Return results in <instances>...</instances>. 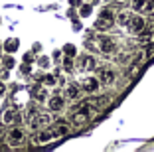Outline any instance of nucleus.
<instances>
[{
	"mask_svg": "<svg viewBox=\"0 0 154 152\" xmlns=\"http://www.w3.org/2000/svg\"><path fill=\"white\" fill-rule=\"evenodd\" d=\"M24 123V115L18 111L16 105H10L8 109L2 111V125L4 126H14V125H20Z\"/></svg>",
	"mask_w": 154,
	"mask_h": 152,
	"instance_id": "obj_1",
	"label": "nucleus"
},
{
	"mask_svg": "<svg viewBox=\"0 0 154 152\" xmlns=\"http://www.w3.org/2000/svg\"><path fill=\"white\" fill-rule=\"evenodd\" d=\"M24 138H26V132H24V129H20V126H12V129L8 130V138H6V142H8V146L18 148L20 144L24 142Z\"/></svg>",
	"mask_w": 154,
	"mask_h": 152,
	"instance_id": "obj_2",
	"label": "nucleus"
},
{
	"mask_svg": "<svg viewBox=\"0 0 154 152\" xmlns=\"http://www.w3.org/2000/svg\"><path fill=\"white\" fill-rule=\"evenodd\" d=\"M146 20L142 18V16H138V14H134V16H132L131 18V22H128V26H127V30L131 32L132 36H140L142 32L146 30Z\"/></svg>",
	"mask_w": 154,
	"mask_h": 152,
	"instance_id": "obj_3",
	"label": "nucleus"
},
{
	"mask_svg": "<svg viewBox=\"0 0 154 152\" xmlns=\"http://www.w3.org/2000/svg\"><path fill=\"white\" fill-rule=\"evenodd\" d=\"M99 51L101 54H107V55H113V54H117V42L113 40V38H109V36H101L99 38Z\"/></svg>",
	"mask_w": 154,
	"mask_h": 152,
	"instance_id": "obj_4",
	"label": "nucleus"
},
{
	"mask_svg": "<svg viewBox=\"0 0 154 152\" xmlns=\"http://www.w3.org/2000/svg\"><path fill=\"white\" fill-rule=\"evenodd\" d=\"M79 85H81V89L85 91V93H97L103 83H101L99 77H91L89 75V77H83V81L79 83Z\"/></svg>",
	"mask_w": 154,
	"mask_h": 152,
	"instance_id": "obj_5",
	"label": "nucleus"
},
{
	"mask_svg": "<svg viewBox=\"0 0 154 152\" xmlns=\"http://www.w3.org/2000/svg\"><path fill=\"white\" fill-rule=\"evenodd\" d=\"M77 67H79L81 71H93V69H97V59L89 54L79 55V57H77Z\"/></svg>",
	"mask_w": 154,
	"mask_h": 152,
	"instance_id": "obj_6",
	"label": "nucleus"
},
{
	"mask_svg": "<svg viewBox=\"0 0 154 152\" xmlns=\"http://www.w3.org/2000/svg\"><path fill=\"white\" fill-rule=\"evenodd\" d=\"M97 77L101 79L103 85H113L115 79H117V73H115V69H111V67H99V69H97Z\"/></svg>",
	"mask_w": 154,
	"mask_h": 152,
	"instance_id": "obj_7",
	"label": "nucleus"
},
{
	"mask_svg": "<svg viewBox=\"0 0 154 152\" xmlns=\"http://www.w3.org/2000/svg\"><path fill=\"white\" fill-rule=\"evenodd\" d=\"M32 97L36 99L38 103H48V99H50V93H48V89H45V85L42 83V81H38L36 85L32 87Z\"/></svg>",
	"mask_w": 154,
	"mask_h": 152,
	"instance_id": "obj_8",
	"label": "nucleus"
},
{
	"mask_svg": "<svg viewBox=\"0 0 154 152\" xmlns=\"http://www.w3.org/2000/svg\"><path fill=\"white\" fill-rule=\"evenodd\" d=\"M48 109H50L51 113H59L61 109L65 107V97L63 95H54V97H50L48 99Z\"/></svg>",
	"mask_w": 154,
	"mask_h": 152,
	"instance_id": "obj_9",
	"label": "nucleus"
},
{
	"mask_svg": "<svg viewBox=\"0 0 154 152\" xmlns=\"http://www.w3.org/2000/svg\"><path fill=\"white\" fill-rule=\"evenodd\" d=\"M57 138V132L55 130H48V129H40V132H38V140H40V144H48L51 142V140Z\"/></svg>",
	"mask_w": 154,
	"mask_h": 152,
	"instance_id": "obj_10",
	"label": "nucleus"
},
{
	"mask_svg": "<svg viewBox=\"0 0 154 152\" xmlns=\"http://www.w3.org/2000/svg\"><path fill=\"white\" fill-rule=\"evenodd\" d=\"M81 85H77V83H69L67 87H65V97L67 99H73V101H75V99H79L81 97Z\"/></svg>",
	"mask_w": 154,
	"mask_h": 152,
	"instance_id": "obj_11",
	"label": "nucleus"
},
{
	"mask_svg": "<svg viewBox=\"0 0 154 152\" xmlns=\"http://www.w3.org/2000/svg\"><path fill=\"white\" fill-rule=\"evenodd\" d=\"M115 26V20H109V18H97V22H95V30L97 32H109L111 28Z\"/></svg>",
	"mask_w": 154,
	"mask_h": 152,
	"instance_id": "obj_12",
	"label": "nucleus"
},
{
	"mask_svg": "<svg viewBox=\"0 0 154 152\" xmlns=\"http://www.w3.org/2000/svg\"><path fill=\"white\" fill-rule=\"evenodd\" d=\"M131 18H132V14L128 12V10H121V12L117 14L115 22H117L121 28H127V26H128V22H131Z\"/></svg>",
	"mask_w": 154,
	"mask_h": 152,
	"instance_id": "obj_13",
	"label": "nucleus"
},
{
	"mask_svg": "<svg viewBox=\"0 0 154 152\" xmlns=\"http://www.w3.org/2000/svg\"><path fill=\"white\" fill-rule=\"evenodd\" d=\"M87 119H89V113H85V111H81V109H79V113H75V115H73V125L75 126H81V125H85V121Z\"/></svg>",
	"mask_w": 154,
	"mask_h": 152,
	"instance_id": "obj_14",
	"label": "nucleus"
},
{
	"mask_svg": "<svg viewBox=\"0 0 154 152\" xmlns=\"http://www.w3.org/2000/svg\"><path fill=\"white\" fill-rule=\"evenodd\" d=\"M22 115H24V121H26V123L32 121V119H36V116H38V105H28L26 111H24Z\"/></svg>",
	"mask_w": 154,
	"mask_h": 152,
	"instance_id": "obj_15",
	"label": "nucleus"
},
{
	"mask_svg": "<svg viewBox=\"0 0 154 152\" xmlns=\"http://www.w3.org/2000/svg\"><path fill=\"white\" fill-rule=\"evenodd\" d=\"M18 48H20V42L16 40V38H10V40L4 42V51L6 54H14Z\"/></svg>",
	"mask_w": 154,
	"mask_h": 152,
	"instance_id": "obj_16",
	"label": "nucleus"
},
{
	"mask_svg": "<svg viewBox=\"0 0 154 152\" xmlns=\"http://www.w3.org/2000/svg\"><path fill=\"white\" fill-rule=\"evenodd\" d=\"M42 83H44L45 87H55L57 85V75H54V73H45V75H42Z\"/></svg>",
	"mask_w": 154,
	"mask_h": 152,
	"instance_id": "obj_17",
	"label": "nucleus"
},
{
	"mask_svg": "<svg viewBox=\"0 0 154 152\" xmlns=\"http://www.w3.org/2000/svg\"><path fill=\"white\" fill-rule=\"evenodd\" d=\"M91 14H93V2H85V4L79 6V16L81 18H89Z\"/></svg>",
	"mask_w": 154,
	"mask_h": 152,
	"instance_id": "obj_18",
	"label": "nucleus"
},
{
	"mask_svg": "<svg viewBox=\"0 0 154 152\" xmlns=\"http://www.w3.org/2000/svg\"><path fill=\"white\" fill-rule=\"evenodd\" d=\"M146 4H148V0H131V6L134 12H144Z\"/></svg>",
	"mask_w": 154,
	"mask_h": 152,
	"instance_id": "obj_19",
	"label": "nucleus"
},
{
	"mask_svg": "<svg viewBox=\"0 0 154 152\" xmlns=\"http://www.w3.org/2000/svg\"><path fill=\"white\" fill-rule=\"evenodd\" d=\"M73 59H75V57H71V55H65V57H63V69L67 73H71L73 67H75V61H73Z\"/></svg>",
	"mask_w": 154,
	"mask_h": 152,
	"instance_id": "obj_20",
	"label": "nucleus"
},
{
	"mask_svg": "<svg viewBox=\"0 0 154 152\" xmlns=\"http://www.w3.org/2000/svg\"><path fill=\"white\" fill-rule=\"evenodd\" d=\"M16 65V59L12 57V55H2V67H6V69H12V67Z\"/></svg>",
	"mask_w": 154,
	"mask_h": 152,
	"instance_id": "obj_21",
	"label": "nucleus"
},
{
	"mask_svg": "<svg viewBox=\"0 0 154 152\" xmlns=\"http://www.w3.org/2000/svg\"><path fill=\"white\" fill-rule=\"evenodd\" d=\"M99 16H101V18H109V20H115V18H117V16H115V12L111 8H103L99 12Z\"/></svg>",
	"mask_w": 154,
	"mask_h": 152,
	"instance_id": "obj_22",
	"label": "nucleus"
},
{
	"mask_svg": "<svg viewBox=\"0 0 154 152\" xmlns=\"http://www.w3.org/2000/svg\"><path fill=\"white\" fill-rule=\"evenodd\" d=\"M38 65H40L42 69H48V67L51 65V61H50V57H45V55H40V57H38Z\"/></svg>",
	"mask_w": 154,
	"mask_h": 152,
	"instance_id": "obj_23",
	"label": "nucleus"
},
{
	"mask_svg": "<svg viewBox=\"0 0 154 152\" xmlns=\"http://www.w3.org/2000/svg\"><path fill=\"white\" fill-rule=\"evenodd\" d=\"M63 54H65V55H71V57H75V54H77L75 45H71V44H65V45H63Z\"/></svg>",
	"mask_w": 154,
	"mask_h": 152,
	"instance_id": "obj_24",
	"label": "nucleus"
},
{
	"mask_svg": "<svg viewBox=\"0 0 154 152\" xmlns=\"http://www.w3.org/2000/svg\"><path fill=\"white\" fill-rule=\"evenodd\" d=\"M117 61L121 63V65H127L128 61H131V55L128 54H119V57H117Z\"/></svg>",
	"mask_w": 154,
	"mask_h": 152,
	"instance_id": "obj_25",
	"label": "nucleus"
},
{
	"mask_svg": "<svg viewBox=\"0 0 154 152\" xmlns=\"http://www.w3.org/2000/svg\"><path fill=\"white\" fill-rule=\"evenodd\" d=\"M20 71H22L24 75H30V73H32V67H30V63H24V65H20Z\"/></svg>",
	"mask_w": 154,
	"mask_h": 152,
	"instance_id": "obj_26",
	"label": "nucleus"
},
{
	"mask_svg": "<svg viewBox=\"0 0 154 152\" xmlns=\"http://www.w3.org/2000/svg\"><path fill=\"white\" fill-rule=\"evenodd\" d=\"M8 71H10V69H6V67H4V69L0 71V79H4V81L8 79V77H10V73H8Z\"/></svg>",
	"mask_w": 154,
	"mask_h": 152,
	"instance_id": "obj_27",
	"label": "nucleus"
},
{
	"mask_svg": "<svg viewBox=\"0 0 154 152\" xmlns=\"http://www.w3.org/2000/svg\"><path fill=\"white\" fill-rule=\"evenodd\" d=\"M2 126H4V125H2ZM2 126H0V142H4V140L8 138V134L4 132V129H2Z\"/></svg>",
	"mask_w": 154,
	"mask_h": 152,
	"instance_id": "obj_28",
	"label": "nucleus"
},
{
	"mask_svg": "<svg viewBox=\"0 0 154 152\" xmlns=\"http://www.w3.org/2000/svg\"><path fill=\"white\" fill-rule=\"evenodd\" d=\"M24 63H34V55L32 54H26V55H24Z\"/></svg>",
	"mask_w": 154,
	"mask_h": 152,
	"instance_id": "obj_29",
	"label": "nucleus"
},
{
	"mask_svg": "<svg viewBox=\"0 0 154 152\" xmlns=\"http://www.w3.org/2000/svg\"><path fill=\"white\" fill-rule=\"evenodd\" d=\"M6 93V85H4V79H0V97Z\"/></svg>",
	"mask_w": 154,
	"mask_h": 152,
	"instance_id": "obj_30",
	"label": "nucleus"
},
{
	"mask_svg": "<svg viewBox=\"0 0 154 152\" xmlns=\"http://www.w3.org/2000/svg\"><path fill=\"white\" fill-rule=\"evenodd\" d=\"M69 4H71V6H77V8H79V6L83 4V0H69Z\"/></svg>",
	"mask_w": 154,
	"mask_h": 152,
	"instance_id": "obj_31",
	"label": "nucleus"
},
{
	"mask_svg": "<svg viewBox=\"0 0 154 152\" xmlns=\"http://www.w3.org/2000/svg\"><path fill=\"white\" fill-rule=\"evenodd\" d=\"M32 51H42V44H38V42H36V44L32 45Z\"/></svg>",
	"mask_w": 154,
	"mask_h": 152,
	"instance_id": "obj_32",
	"label": "nucleus"
},
{
	"mask_svg": "<svg viewBox=\"0 0 154 152\" xmlns=\"http://www.w3.org/2000/svg\"><path fill=\"white\" fill-rule=\"evenodd\" d=\"M91 2H93V4H97V2H99V0H91Z\"/></svg>",
	"mask_w": 154,
	"mask_h": 152,
	"instance_id": "obj_33",
	"label": "nucleus"
},
{
	"mask_svg": "<svg viewBox=\"0 0 154 152\" xmlns=\"http://www.w3.org/2000/svg\"><path fill=\"white\" fill-rule=\"evenodd\" d=\"M117 2H128V0H117Z\"/></svg>",
	"mask_w": 154,
	"mask_h": 152,
	"instance_id": "obj_34",
	"label": "nucleus"
},
{
	"mask_svg": "<svg viewBox=\"0 0 154 152\" xmlns=\"http://www.w3.org/2000/svg\"><path fill=\"white\" fill-rule=\"evenodd\" d=\"M152 42H154V34H152Z\"/></svg>",
	"mask_w": 154,
	"mask_h": 152,
	"instance_id": "obj_35",
	"label": "nucleus"
},
{
	"mask_svg": "<svg viewBox=\"0 0 154 152\" xmlns=\"http://www.w3.org/2000/svg\"><path fill=\"white\" fill-rule=\"evenodd\" d=\"M0 61H2V55H0Z\"/></svg>",
	"mask_w": 154,
	"mask_h": 152,
	"instance_id": "obj_36",
	"label": "nucleus"
},
{
	"mask_svg": "<svg viewBox=\"0 0 154 152\" xmlns=\"http://www.w3.org/2000/svg\"><path fill=\"white\" fill-rule=\"evenodd\" d=\"M87 2H91V0H87Z\"/></svg>",
	"mask_w": 154,
	"mask_h": 152,
	"instance_id": "obj_37",
	"label": "nucleus"
},
{
	"mask_svg": "<svg viewBox=\"0 0 154 152\" xmlns=\"http://www.w3.org/2000/svg\"><path fill=\"white\" fill-rule=\"evenodd\" d=\"M152 16H154V12H152Z\"/></svg>",
	"mask_w": 154,
	"mask_h": 152,
	"instance_id": "obj_38",
	"label": "nucleus"
}]
</instances>
